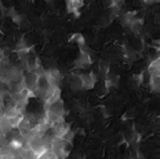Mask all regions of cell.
I'll list each match as a JSON object with an SVG mask.
<instances>
[{"mask_svg":"<svg viewBox=\"0 0 160 159\" xmlns=\"http://www.w3.org/2000/svg\"><path fill=\"white\" fill-rule=\"evenodd\" d=\"M150 85L153 91L159 92L160 88V80L159 74H152L150 78Z\"/></svg>","mask_w":160,"mask_h":159,"instance_id":"obj_3","label":"cell"},{"mask_svg":"<svg viewBox=\"0 0 160 159\" xmlns=\"http://www.w3.org/2000/svg\"><path fill=\"white\" fill-rule=\"evenodd\" d=\"M80 80L81 81V86L86 89H90L93 88L94 87V84L95 82L96 78L95 75H94V73L89 74L88 75H80Z\"/></svg>","mask_w":160,"mask_h":159,"instance_id":"obj_1","label":"cell"},{"mask_svg":"<svg viewBox=\"0 0 160 159\" xmlns=\"http://www.w3.org/2000/svg\"><path fill=\"white\" fill-rule=\"evenodd\" d=\"M148 70L151 75L152 74H159V58H157L150 64Z\"/></svg>","mask_w":160,"mask_h":159,"instance_id":"obj_4","label":"cell"},{"mask_svg":"<svg viewBox=\"0 0 160 159\" xmlns=\"http://www.w3.org/2000/svg\"><path fill=\"white\" fill-rule=\"evenodd\" d=\"M70 41H74L75 43H78L80 46H84L85 45V39L82 36L81 34H75L72 37L70 38Z\"/></svg>","mask_w":160,"mask_h":159,"instance_id":"obj_5","label":"cell"},{"mask_svg":"<svg viewBox=\"0 0 160 159\" xmlns=\"http://www.w3.org/2000/svg\"><path fill=\"white\" fill-rule=\"evenodd\" d=\"M83 5V3L81 1H68L67 2V8H68V12L75 13L79 15L78 10Z\"/></svg>","mask_w":160,"mask_h":159,"instance_id":"obj_2","label":"cell"}]
</instances>
